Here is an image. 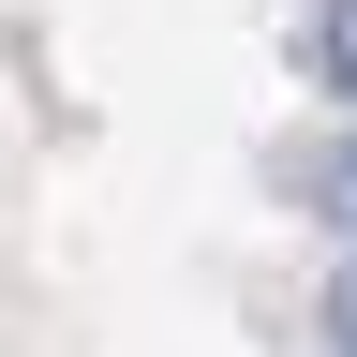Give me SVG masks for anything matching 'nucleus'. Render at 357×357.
Wrapping results in <instances>:
<instances>
[{
    "mask_svg": "<svg viewBox=\"0 0 357 357\" xmlns=\"http://www.w3.org/2000/svg\"><path fill=\"white\" fill-rule=\"evenodd\" d=\"M312 75L357 105V0H312Z\"/></svg>",
    "mask_w": 357,
    "mask_h": 357,
    "instance_id": "nucleus-1",
    "label": "nucleus"
},
{
    "mask_svg": "<svg viewBox=\"0 0 357 357\" xmlns=\"http://www.w3.org/2000/svg\"><path fill=\"white\" fill-rule=\"evenodd\" d=\"M328 342L357 357V253H342V283H328Z\"/></svg>",
    "mask_w": 357,
    "mask_h": 357,
    "instance_id": "nucleus-3",
    "label": "nucleus"
},
{
    "mask_svg": "<svg viewBox=\"0 0 357 357\" xmlns=\"http://www.w3.org/2000/svg\"><path fill=\"white\" fill-rule=\"evenodd\" d=\"M312 194H328V223L357 238V149H328V164H312Z\"/></svg>",
    "mask_w": 357,
    "mask_h": 357,
    "instance_id": "nucleus-2",
    "label": "nucleus"
}]
</instances>
